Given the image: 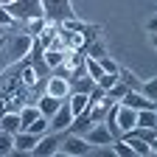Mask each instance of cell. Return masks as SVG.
<instances>
[{"label":"cell","mask_w":157,"mask_h":157,"mask_svg":"<svg viewBox=\"0 0 157 157\" xmlns=\"http://www.w3.org/2000/svg\"><path fill=\"white\" fill-rule=\"evenodd\" d=\"M3 34H6V28H0V36H3Z\"/></svg>","instance_id":"31"},{"label":"cell","mask_w":157,"mask_h":157,"mask_svg":"<svg viewBox=\"0 0 157 157\" xmlns=\"http://www.w3.org/2000/svg\"><path fill=\"white\" fill-rule=\"evenodd\" d=\"M70 121H73V112H70V107H67V98L62 104H59V109L48 118V132H67V126H70Z\"/></svg>","instance_id":"6"},{"label":"cell","mask_w":157,"mask_h":157,"mask_svg":"<svg viewBox=\"0 0 157 157\" xmlns=\"http://www.w3.org/2000/svg\"><path fill=\"white\" fill-rule=\"evenodd\" d=\"M6 9H9V14L17 23H25L31 17H42V0H14Z\"/></svg>","instance_id":"4"},{"label":"cell","mask_w":157,"mask_h":157,"mask_svg":"<svg viewBox=\"0 0 157 157\" xmlns=\"http://www.w3.org/2000/svg\"><path fill=\"white\" fill-rule=\"evenodd\" d=\"M65 53L67 51H59V48H42V62L53 70V67H59V65L65 62Z\"/></svg>","instance_id":"15"},{"label":"cell","mask_w":157,"mask_h":157,"mask_svg":"<svg viewBox=\"0 0 157 157\" xmlns=\"http://www.w3.org/2000/svg\"><path fill=\"white\" fill-rule=\"evenodd\" d=\"M14 25H17V20L9 14L6 6H0V28H6V31H9V28H14Z\"/></svg>","instance_id":"27"},{"label":"cell","mask_w":157,"mask_h":157,"mask_svg":"<svg viewBox=\"0 0 157 157\" xmlns=\"http://www.w3.org/2000/svg\"><path fill=\"white\" fill-rule=\"evenodd\" d=\"M124 107H132V109H157V101H151V98H146L143 93L137 90H126L124 98H121Z\"/></svg>","instance_id":"9"},{"label":"cell","mask_w":157,"mask_h":157,"mask_svg":"<svg viewBox=\"0 0 157 157\" xmlns=\"http://www.w3.org/2000/svg\"><path fill=\"white\" fill-rule=\"evenodd\" d=\"M146 31H149V34H154V31H157V20H154V17L146 23Z\"/></svg>","instance_id":"29"},{"label":"cell","mask_w":157,"mask_h":157,"mask_svg":"<svg viewBox=\"0 0 157 157\" xmlns=\"http://www.w3.org/2000/svg\"><path fill=\"white\" fill-rule=\"evenodd\" d=\"M31 42H34V36L31 34H9L6 36V42H3V51H0V56H3V67H9V65H14V62H20L23 56H28V51H31Z\"/></svg>","instance_id":"1"},{"label":"cell","mask_w":157,"mask_h":157,"mask_svg":"<svg viewBox=\"0 0 157 157\" xmlns=\"http://www.w3.org/2000/svg\"><path fill=\"white\" fill-rule=\"evenodd\" d=\"M118 78H121V82L129 87V90H140V82H143V78H137V76H132L126 67H118Z\"/></svg>","instance_id":"19"},{"label":"cell","mask_w":157,"mask_h":157,"mask_svg":"<svg viewBox=\"0 0 157 157\" xmlns=\"http://www.w3.org/2000/svg\"><path fill=\"white\" fill-rule=\"evenodd\" d=\"M84 140H87L90 146H109V143H112V132L104 126V121H95V124L87 129Z\"/></svg>","instance_id":"7"},{"label":"cell","mask_w":157,"mask_h":157,"mask_svg":"<svg viewBox=\"0 0 157 157\" xmlns=\"http://www.w3.org/2000/svg\"><path fill=\"white\" fill-rule=\"evenodd\" d=\"M25 34H31V36H39L42 34V28H45V17H31V20H25Z\"/></svg>","instance_id":"20"},{"label":"cell","mask_w":157,"mask_h":157,"mask_svg":"<svg viewBox=\"0 0 157 157\" xmlns=\"http://www.w3.org/2000/svg\"><path fill=\"white\" fill-rule=\"evenodd\" d=\"M84 70H87V76H93V82L104 73V67L98 65V59H93V56H84Z\"/></svg>","instance_id":"23"},{"label":"cell","mask_w":157,"mask_h":157,"mask_svg":"<svg viewBox=\"0 0 157 157\" xmlns=\"http://www.w3.org/2000/svg\"><path fill=\"white\" fill-rule=\"evenodd\" d=\"M93 146L84 140V135H73V132H62V143H59V154L65 157H84L90 154Z\"/></svg>","instance_id":"3"},{"label":"cell","mask_w":157,"mask_h":157,"mask_svg":"<svg viewBox=\"0 0 157 157\" xmlns=\"http://www.w3.org/2000/svg\"><path fill=\"white\" fill-rule=\"evenodd\" d=\"M87 104H90L87 93H70V95H67V107H70V112H73V115L84 112V109H87Z\"/></svg>","instance_id":"16"},{"label":"cell","mask_w":157,"mask_h":157,"mask_svg":"<svg viewBox=\"0 0 157 157\" xmlns=\"http://www.w3.org/2000/svg\"><path fill=\"white\" fill-rule=\"evenodd\" d=\"M146 98H151V101H157V78H146V82H140V90Z\"/></svg>","instance_id":"24"},{"label":"cell","mask_w":157,"mask_h":157,"mask_svg":"<svg viewBox=\"0 0 157 157\" xmlns=\"http://www.w3.org/2000/svg\"><path fill=\"white\" fill-rule=\"evenodd\" d=\"M109 146H112V151H115L118 157H135L132 149H129V143H124L121 137H112V143H109Z\"/></svg>","instance_id":"25"},{"label":"cell","mask_w":157,"mask_h":157,"mask_svg":"<svg viewBox=\"0 0 157 157\" xmlns=\"http://www.w3.org/2000/svg\"><path fill=\"white\" fill-rule=\"evenodd\" d=\"M25 129H28V132H34V135H45V132H48V118H45V115H36Z\"/></svg>","instance_id":"22"},{"label":"cell","mask_w":157,"mask_h":157,"mask_svg":"<svg viewBox=\"0 0 157 157\" xmlns=\"http://www.w3.org/2000/svg\"><path fill=\"white\" fill-rule=\"evenodd\" d=\"M6 154H14V137L11 132L0 129V157H6Z\"/></svg>","instance_id":"21"},{"label":"cell","mask_w":157,"mask_h":157,"mask_svg":"<svg viewBox=\"0 0 157 157\" xmlns=\"http://www.w3.org/2000/svg\"><path fill=\"white\" fill-rule=\"evenodd\" d=\"M59 143H62V132H45V135H39V140L31 149V154H36V157H53V154H59Z\"/></svg>","instance_id":"5"},{"label":"cell","mask_w":157,"mask_h":157,"mask_svg":"<svg viewBox=\"0 0 157 157\" xmlns=\"http://www.w3.org/2000/svg\"><path fill=\"white\" fill-rule=\"evenodd\" d=\"M9 3H14V0H0V6H9Z\"/></svg>","instance_id":"30"},{"label":"cell","mask_w":157,"mask_h":157,"mask_svg":"<svg viewBox=\"0 0 157 157\" xmlns=\"http://www.w3.org/2000/svg\"><path fill=\"white\" fill-rule=\"evenodd\" d=\"M115 82H118V73H101V76H98V78H95V84H98V87H101L104 93H107V90H109V87H112Z\"/></svg>","instance_id":"26"},{"label":"cell","mask_w":157,"mask_h":157,"mask_svg":"<svg viewBox=\"0 0 157 157\" xmlns=\"http://www.w3.org/2000/svg\"><path fill=\"white\" fill-rule=\"evenodd\" d=\"M135 126H157V109H137Z\"/></svg>","instance_id":"17"},{"label":"cell","mask_w":157,"mask_h":157,"mask_svg":"<svg viewBox=\"0 0 157 157\" xmlns=\"http://www.w3.org/2000/svg\"><path fill=\"white\" fill-rule=\"evenodd\" d=\"M118 137H121V140L124 143H129V149H132V154H137V157H151L157 149L151 146V143H146V140H140V137H137L135 132H121V135H118Z\"/></svg>","instance_id":"8"},{"label":"cell","mask_w":157,"mask_h":157,"mask_svg":"<svg viewBox=\"0 0 157 157\" xmlns=\"http://www.w3.org/2000/svg\"><path fill=\"white\" fill-rule=\"evenodd\" d=\"M129 132H135L140 140H146V143H151L157 149V126H132Z\"/></svg>","instance_id":"18"},{"label":"cell","mask_w":157,"mask_h":157,"mask_svg":"<svg viewBox=\"0 0 157 157\" xmlns=\"http://www.w3.org/2000/svg\"><path fill=\"white\" fill-rule=\"evenodd\" d=\"M42 93H48V95H53V98H67V95H70L67 78H65V76L51 73V76L45 78V90H42Z\"/></svg>","instance_id":"10"},{"label":"cell","mask_w":157,"mask_h":157,"mask_svg":"<svg viewBox=\"0 0 157 157\" xmlns=\"http://www.w3.org/2000/svg\"><path fill=\"white\" fill-rule=\"evenodd\" d=\"M0 129L3 132H20L23 129V124H20V112H14V109H9V112H3L0 115Z\"/></svg>","instance_id":"14"},{"label":"cell","mask_w":157,"mask_h":157,"mask_svg":"<svg viewBox=\"0 0 157 157\" xmlns=\"http://www.w3.org/2000/svg\"><path fill=\"white\" fill-rule=\"evenodd\" d=\"M135 112L132 107H124L121 101H118V112H115V124H118V132H129L135 126Z\"/></svg>","instance_id":"13"},{"label":"cell","mask_w":157,"mask_h":157,"mask_svg":"<svg viewBox=\"0 0 157 157\" xmlns=\"http://www.w3.org/2000/svg\"><path fill=\"white\" fill-rule=\"evenodd\" d=\"M42 17L48 23H65L76 17V11L70 0H42Z\"/></svg>","instance_id":"2"},{"label":"cell","mask_w":157,"mask_h":157,"mask_svg":"<svg viewBox=\"0 0 157 157\" xmlns=\"http://www.w3.org/2000/svg\"><path fill=\"white\" fill-rule=\"evenodd\" d=\"M11 137H14V151H17V154H31V149H34L36 140H39V135H34V132H28V129H20V132H14Z\"/></svg>","instance_id":"11"},{"label":"cell","mask_w":157,"mask_h":157,"mask_svg":"<svg viewBox=\"0 0 157 157\" xmlns=\"http://www.w3.org/2000/svg\"><path fill=\"white\" fill-rule=\"evenodd\" d=\"M98 65H101V67H104V73H118V67H121V65H118V62H115V59H112L109 53H107V56H101V59H98Z\"/></svg>","instance_id":"28"},{"label":"cell","mask_w":157,"mask_h":157,"mask_svg":"<svg viewBox=\"0 0 157 157\" xmlns=\"http://www.w3.org/2000/svg\"><path fill=\"white\" fill-rule=\"evenodd\" d=\"M65 98H53V95H48V93H39L36 95V109H39V115H45V118H51L56 109H59V104H62Z\"/></svg>","instance_id":"12"}]
</instances>
